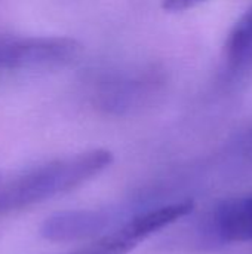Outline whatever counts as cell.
<instances>
[{
	"mask_svg": "<svg viewBox=\"0 0 252 254\" xmlns=\"http://www.w3.org/2000/svg\"><path fill=\"white\" fill-rule=\"evenodd\" d=\"M70 37L0 36V68H36L70 63L80 54Z\"/></svg>",
	"mask_w": 252,
	"mask_h": 254,
	"instance_id": "3",
	"label": "cell"
},
{
	"mask_svg": "<svg viewBox=\"0 0 252 254\" xmlns=\"http://www.w3.org/2000/svg\"><path fill=\"white\" fill-rule=\"evenodd\" d=\"M224 58L230 76L252 74V7L233 25L224 46Z\"/></svg>",
	"mask_w": 252,
	"mask_h": 254,
	"instance_id": "5",
	"label": "cell"
},
{
	"mask_svg": "<svg viewBox=\"0 0 252 254\" xmlns=\"http://www.w3.org/2000/svg\"><path fill=\"white\" fill-rule=\"evenodd\" d=\"M241 152L247 159L252 161V128L244 135L241 141Z\"/></svg>",
	"mask_w": 252,
	"mask_h": 254,
	"instance_id": "7",
	"label": "cell"
},
{
	"mask_svg": "<svg viewBox=\"0 0 252 254\" xmlns=\"http://www.w3.org/2000/svg\"><path fill=\"white\" fill-rule=\"evenodd\" d=\"M113 164V153L92 149L37 165L0 189V217L64 195Z\"/></svg>",
	"mask_w": 252,
	"mask_h": 254,
	"instance_id": "1",
	"label": "cell"
},
{
	"mask_svg": "<svg viewBox=\"0 0 252 254\" xmlns=\"http://www.w3.org/2000/svg\"><path fill=\"white\" fill-rule=\"evenodd\" d=\"M195 204L190 199L151 205L91 244L65 254H128L156 232L189 216Z\"/></svg>",
	"mask_w": 252,
	"mask_h": 254,
	"instance_id": "2",
	"label": "cell"
},
{
	"mask_svg": "<svg viewBox=\"0 0 252 254\" xmlns=\"http://www.w3.org/2000/svg\"><path fill=\"white\" fill-rule=\"evenodd\" d=\"M205 0H162V7L168 12H183Z\"/></svg>",
	"mask_w": 252,
	"mask_h": 254,
	"instance_id": "6",
	"label": "cell"
},
{
	"mask_svg": "<svg viewBox=\"0 0 252 254\" xmlns=\"http://www.w3.org/2000/svg\"><path fill=\"white\" fill-rule=\"evenodd\" d=\"M205 234L218 243H252V195L220 202L205 222Z\"/></svg>",
	"mask_w": 252,
	"mask_h": 254,
	"instance_id": "4",
	"label": "cell"
}]
</instances>
